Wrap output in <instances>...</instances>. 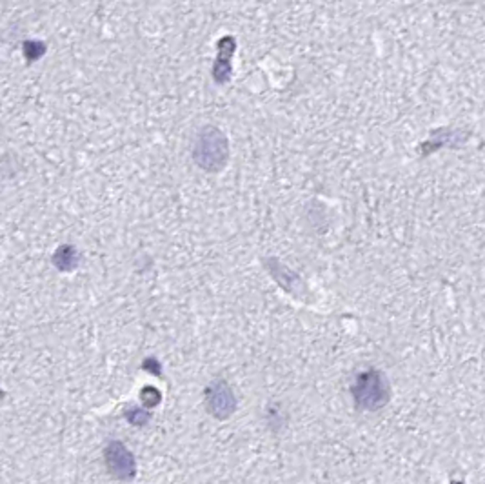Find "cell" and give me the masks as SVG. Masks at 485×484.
I'll return each instance as SVG.
<instances>
[{
    "label": "cell",
    "mask_w": 485,
    "mask_h": 484,
    "mask_svg": "<svg viewBox=\"0 0 485 484\" xmlns=\"http://www.w3.org/2000/svg\"><path fill=\"white\" fill-rule=\"evenodd\" d=\"M104 460L109 473L118 480H131L135 473H137L135 457L121 440H113V443L108 444V448L104 452Z\"/></svg>",
    "instance_id": "obj_3"
},
{
    "label": "cell",
    "mask_w": 485,
    "mask_h": 484,
    "mask_svg": "<svg viewBox=\"0 0 485 484\" xmlns=\"http://www.w3.org/2000/svg\"><path fill=\"white\" fill-rule=\"evenodd\" d=\"M144 370L148 371H153L155 375H160L162 370H160V364H158L157 359H153V357H149V359L144 361Z\"/></svg>",
    "instance_id": "obj_10"
},
{
    "label": "cell",
    "mask_w": 485,
    "mask_h": 484,
    "mask_svg": "<svg viewBox=\"0 0 485 484\" xmlns=\"http://www.w3.org/2000/svg\"><path fill=\"white\" fill-rule=\"evenodd\" d=\"M126 419L133 424V426H144L149 420V412L148 410H141V408H133L126 412Z\"/></svg>",
    "instance_id": "obj_9"
},
{
    "label": "cell",
    "mask_w": 485,
    "mask_h": 484,
    "mask_svg": "<svg viewBox=\"0 0 485 484\" xmlns=\"http://www.w3.org/2000/svg\"><path fill=\"white\" fill-rule=\"evenodd\" d=\"M233 53H235V39L233 36H224L218 42V57L217 62H215V68H213V77L220 84L229 81V75H231V62H229V59L233 57Z\"/></svg>",
    "instance_id": "obj_5"
},
{
    "label": "cell",
    "mask_w": 485,
    "mask_h": 484,
    "mask_svg": "<svg viewBox=\"0 0 485 484\" xmlns=\"http://www.w3.org/2000/svg\"><path fill=\"white\" fill-rule=\"evenodd\" d=\"M193 161L208 173H218L229 161V142L225 133L217 126H204L193 144Z\"/></svg>",
    "instance_id": "obj_1"
},
{
    "label": "cell",
    "mask_w": 485,
    "mask_h": 484,
    "mask_svg": "<svg viewBox=\"0 0 485 484\" xmlns=\"http://www.w3.org/2000/svg\"><path fill=\"white\" fill-rule=\"evenodd\" d=\"M353 403L362 412H377L389 403L391 388L385 375L380 370L360 371L351 386Z\"/></svg>",
    "instance_id": "obj_2"
},
{
    "label": "cell",
    "mask_w": 485,
    "mask_h": 484,
    "mask_svg": "<svg viewBox=\"0 0 485 484\" xmlns=\"http://www.w3.org/2000/svg\"><path fill=\"white\" fill-rule=\"evenodd\" d=\"M205 408L215 419H228L237 408V399L225 380H215L205 390Z\"/></svg>",
    "instance_id": "obj_4"
},
{
    "label": "cell",
    "mask_w": 485,
    "mask_h": 484,
    "mask_svg": "<svg viewBox=\"0 0 485 484\" xmlns=\"http://www.w3.org/2000/svg\"><path fill=\"white\" fill-rule=\"evenodd\" d=\"M44 53H46V46L42 44V42H36V41L24 42V55H26V59H28V62L39 61Z\"/></svg>",
    "instance_id": "obj_7"
},
{
    "label": "cell",
    "mask_w": 485,
    "mask_h": 484,
    "mask_svg": "<svg viewBox=\"0 0 485 484\" xmlns=\"http://www.w3.org/2000/svg\"><path fill=\"white\" fill-rule=\"evenodd\" d=\"M82 255L81 251L76 250L71 244H62V246L56 248L51 255L53 266L58 271H73L81 266Z\"/></svg>",
    "instance_id": "obj_6"
},
{
    "label": "cell",
    "mask_w": 485,
    "mask_h": 484,
    "mask_svg": "<svg viewBox=\"0 0 485 484\" xmlns=\"http://www.w3.org/2000/svg\"><path fill=\"white\" fill-rule=\"evenodd\" d=\"M142 403L146 408H155L162 400V393L155 386H146L141 393Z\"/></svg>",
    "instance_id": "obj_8"
}]
</instances>
